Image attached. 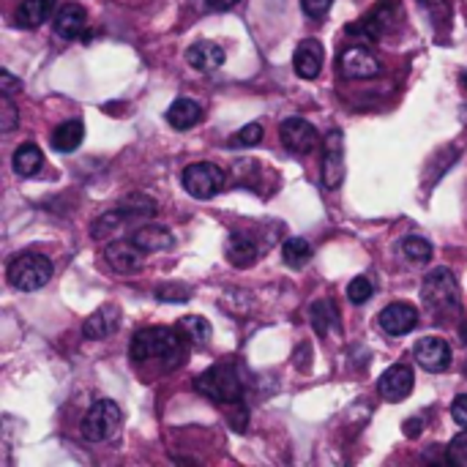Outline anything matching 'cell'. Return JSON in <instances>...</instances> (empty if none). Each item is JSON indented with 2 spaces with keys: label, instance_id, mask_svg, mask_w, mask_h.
<instances>
[{
  "label": "cell",
  "instance_id": "cell-1",
  "mask_svg": "<svg viewBox=\"0 0 467 467\" xmlns=\"http://www.w3.org/2000/svg\"><path fill=\"white\" fill-rule=\"evenodd\" d=\"M129 356L137 364L145 361H159L164 369H175L189 358V342L183 339V334L178 328H142L134 334L131 345H129Z\"/></svg>",
  "mask_w": 467,
  "mask_h": 467
},
{
  "label": "cell",
  "instance_id": "cell-2",
  "mask_svg": "<svg viewBox=\"0 0 467 467\" xmlns=\"http://www.w3.org/2000/svg\"><path fill=\"white\" fill-rule=\"evenodd\" d=\"M194 389L197 394L219 405H235L244 400V383L233 364H213L194 380Z\"/></svg>",
  "mask_w": 467,
  "mask_h": 467
},
{
  "label": "cell",
  "instance_id": "cell-3",
  "mask_svg": "<svg viewBox=\"0 0 467 467\" xmlns=\"http://www.w3.org/2000/svg\"><path fill=\"white\" fill-rule=\"evenodd\" d=\"M421 301H424L427 309H432L438 315H449V312L462 309L460 282H457L454 271H449V268L430 271L424 285H421Z\"/></svg>",
  "mask_w": 467,
  "mask_h": 467
},
{
  "label": "cell",
  "instance_id": "cell-4",
  "mask_svg": "<svg viewBox=\"0 0 467 467\" xmlns=\"http://www.w3.org/2000/svg\"><path fill=\"white\" fill-rule=\"evenodd\" d=\"M52 260L47 254H38V252H25L19 257H14L8 263V285L14 290H22V293H36L41 290L49 279H52Z\"/></svg>",
  "mask_w": 467,
  "mask_h": 467
},
{
  "label": "cell",
  "instance_id": "cell-5",
  "mask_svg": "<svg viewBox=\"0 0 467 467\" xmlns=\"http://www.w3.org/2000/svg\"><path fill=\"white\" fill-rule=\"evenodd\" d=\"M120 421H123L120 408H118L112 400H99V402L88 410V416L82 419V435H85V441H90V443H104V441H109V438L118 435Z\"/></svg>",
  "mask_w": 467,
  "mask_h": 467
},
{
  "label": "cell",
  "instance_id": "cell-6",
  "mask_svg": "<svg viewBox=\"0 0 467 467\" xmlns=\"http://www.w3.org/2000/svg\"><path fill=\"white\" fill-rule=\"evenodd\" d=\"M181 183H183V189H186L189 197H194V200H211L224 186V170L219 164H211V161H197V164H189L183 170Z\"/></svg>",
  "mask_w": 467,
  "mask_h": 467
},
{
  "label": "cell",
  "instance_id": "cell-7",
  "mask_svg": "<svg viewBox=\"0 0 467 467\" xmlns=\"http://www.w3.org/2000/svg\"><path fill=\"white\" fill-rule=\"evenodd\" d=\"M337 66L348 79H372L383 74V63L378 60V55L361 44L345 47L337 57Z\"/></svg>",
  "mask_w": 467,
  "mask_h": 467
},
{
  "label": "cell",
  "instance_id": "cell-8",
  "mask_svg": "<svg viewBox=\"0 0 467 467\" xmlns=\"http://www.w3.org/2000/svg\"><path fill=\"white\" fill-rule=\"evenodd\" d=\"M326 156H323V186L339 189L345 183V134L339 129H331L326 134Z\"/></svg>",
  "mask_w": 467,
  "mask_h": 467
},
{
  "label": "cell",
  "instance_id": "cell-9",
  "mask_svg": "<svg viewBox=\"0 0 467 467\" xmlns=\"http://www.w3.org/2000/svg\"><path fill=\"white\" fill-rule=\"evenodd\" d=\"M279 140L296 156H309L317 148V142H320L317 129L309 120H304V118H287L279 126Z\"/></svg>",
  "mask_w": 467,
  "mask_h": 467
},
{
  "label": "cell",
  "instance_id": "cell-10",
  "mask_svg": "<svg viewBox=\"0 0 467 467\" xmlns=\"http://www.w3.org/2000/svg\"><path fill=\"white\" fill-rule=\"evenodd\" d=\"M413 386H416L413 369H410L408 364H394V367H389V369L380 375V380H378V394H380L386 402H402V400L410 397Z\"/></svg>",
  "mask_w": 467,
  "mask_h": 467
},
{
  "label": "cell",
  "instance_id": "cell-11",
  "mask_svg": "<svg viewBox=\"0 0 467 467\" xmlns=\"http://www.w3.org/2000/svg\"><path fill=\"white\" fill-rule=\"evenodd\" d=\"M413 358L427 372H446L451 367V348L441 337H424L413 348Z\"/></svg>",
  "mask_w": 467,
  "mask_h": 467
},
{
  "label": "cell",
  "instance_id": "cell-12",
  "mask_svg": "<svg viewBox=\"0 0 467 467\" xmlns=\"http://www.w3.org/2000/svg\"><path fill=\"white\" fill-rule=\"evenodd\" d=\"M380 328L389 334V337H405V334H410L416 326H419V312H416V306L413 304H408V301H394V304H389L383 312H380Z\"/></svg>",
  "mask_w": 467,
  "mask_h": 467
},
{
  "label": "cell",
  "instance_id": "cell-13",
  "mask_svg": "<svg viewBox=\"0 0 467 467\" xmlns=\"http://www.w3.org/2000/svg\"><path fill=\"white\" fill-rule=\"evenodd\" d=\"M224 254H227L230 265H235V268H249V265H254V263L260 260L263 249H260V244H257L249 233L235 230V233H230V238H227V244H224Z\"/></svg>",
  "mask_w": 467,
  "mask_h": 467
},
{
  "label": "cell",
  "instance_id": "cell-14",
  "mask_svg": "<svg viewBox=\"0 0 467 467\" xmlns=\"http://www.w3.org/2000/svg\"><path fill=\"white\" fill-rule=\"evenodd\" d=\"M142 254H145V252H142L134 241H115V244H109L107 252H104L109 268H112L115 274H120V276L137 274L140 265H142Z\"/></svg>",
  "mask_w": 467,
  "mask_h": 467
},
{
  "label": "cell",
  "instance_id": "cell-15",
  "mask_svg": "<svg viewBox=\"0 0 467 467\" xmlns=\"http://www.w3.org/2000/svg\"><path fill=\"white\" fill-rule=\"evenodd\" d=\"M293 68L301 79H315L323 68V44L317 38H306L296 47Z\"/></svg>",
  "mask_w": 467,
  "mask_h": 467
},
{
  "label": "cell",
  "instance_id": "cell-16",
  "mask_svg": "<svg viewBox=\"0 0 467 467\" xmlns=\"http://www.w3.org/2000/svg\"><path fill=\"white\" fill-rule=\"evenodd\" d=\"M120 328V309L118 306H99L82 326V334L93 342L112 337Z\"/></svg>",
  "mask_w": 467,
  "mask_h": 467
},
{
  "label": "cell",
  "instance_id": "cell-17",
  "mask_svg": "<svg viewBox=\"0 0 467 467\" xmlns=\"http://www.w3.org/2000/svg\"><path fill=\"white\" fill-rule=\"evenodd\" d=\"M186 60H189V66L197 68V71H216V68L224 66L227 55H224V49H222L219 44H213V41H197V44L189 47Z\"/></svg>",
  "mask_w": 467,
  "mask_h": 467
},
{
  "label": "cell",
  "instance_id": "cell-18",
  "mask_svg": "<svg viewBox=\"0 0 467 467\" xmlns=\"http://www.w3.org/2000/svg\"><path fill=\"white\" fill-rule=\"evenodd\" d=\"M131 241L142 249V252H170L175 246V235L164 227V224H145L137 227Z\"/></svg>",
  "mask_w": 467,
  "mask_h": 467
},
{
  "label": "cell",
  "instance_id": "cell-19",
  "mask_svg": "<svg viewBox=\"0 0 467 467\" xmlns=\"http://www.w3.org/2000/svg\"><path fill=\"white\" fill-rule=\"evenodd\" d=\"M85 8H79L77 3H66L55 11V33L66 41L79 38L85 30Z\"/></svg>",
  "mask_w": 467,
  "mask_h": 467
},
{
  "label": "cell",
  "instance_id": "cell-20",
  "mask_svg": "<svg viewBox=\"0 0 467 467\" xmlns=\"http://www.w3.org/2000/svg\"><path fill=\"white\" fill-rule=\"evenodd\" d=\"M200 118H202V107L194 99H175L170 104V109H167V120L178 131H186V129L197 126Z\"/></svg>",
  "mask_w": 467,
  "mask_h": 467
},
{
  "label": "cell",
  "instance_id": "cell-21",
  "mask_svg": "<svg viewBox=\"0 0 467 467\" xmlns=\"http://www.w3.org/2000/svg\"><path fill=\"white\" fill-rule=\"evenodd\" d=\"M85 140V123L79 118H71L66 123H60L55 131H52V148L57 153H71L82 145Z\"/></svg>",
  "mask_w": 467,
  "mask_h": 467
},
{
  "label": "cell",
  "instance_id": "cell-22",
  "mask_svg": "<svg viewBox=\"0 0 467 467\" xmlns=\"http://www.w3.org/2000/svg\"><path fill=\"white\" fill-rule=\"evenodd\" d=\"M175 328L183 334V339H186L189 345H197V348L208 345L211 337H213V328H211V323H208L202 315H186V317H181V320L175 323Z\"/></svg>",
  "mask_w": 467,
  "mask_h": 467
},
{
  "label": "cell",
  "instance_id": "cell-23",
  "mask_svg": "<svg viewBox=\"0 0 467 467\" xmlns=\"http://www.w3.org/2000/svg\"><path fill=\"white\" fill-rule=\"evenodd\" d=\"M309 323L317 334H337L339 331V312L334 301H315L309 306Z\"/></svg>",
  "mask_w": 467,
  "mask_h": 467
},
{
  "label": "cell",
  "instance_id": "cell-24",
  "mask_svg": "<svg viewBox=\"0 0 467 467\" xmlns=\"http://www.w3.org/2000/svg\"><path fill=\"white\" fill-rule=\"evenodd\" d=\"M55 3L57 0H22V5L16 11V22L22 27H38V25H44L52 16Z\"/></svg>",
  "mask_w": 467,
  "mask_h": 467
},
{
  "label": "cell",
  "instance_id": "cell-25",
  "mask_svg": "<svg viewBox=\"0 0 467 467\" xmlns=\"http://www.w3.org/2000/svg\"><path fill=\"white\" fill-rule=\"evenodd\" d=\"M41 164H44V156H41V150H38L33 142L19 145V148L14 150L11 167H14V172H16L19 178H30V175H36V172L41 170Z\"/></svg>",
  "mask_w": 467,
  "mask_h": 467
},
{
  "label": "cell",
  "instance_id": "cell-26",
  "mask_svg": "<svg viewBox=\"0 0 467 467\" xmlns=\"http://www.w3.org/2000/svg\"><path fill=\"white\" fill-rule=\"evenodd\" d=\"M126 222H131V219L126 216V211H123V208H112V211L101 213V216L93 222L90 235H93V241H104V238H109L112 233H118Z\"/></svg>",
  "mask_w": 467,
  "mask_h": 467
},
{
  "label": "cell",
  "instance_id": "cell-27",
  "mask_svg": "<svg viewBox=\"0 0 467 467\" xmlns=\"http://www.w3.org/2000/svg\"><path fill=\"white\" fill-rule=\"evenodd\" d=\"M402 254H405V260H410V263H416V265H424V263H430L432 260V254H435V249H432V244L427 241V238H421V235H408L405 241H402Z\"/></svg>",
  "mask_w": 467,
  "mask_h": 467
},
{
  "label": "cell",
  "instance_id": "cell-28",
  "mask_svg": "<svg viewBox=\"0 0 467 467\" xmlns=\"http://www.w3.org/2000/svg\"><path fill=\"white\" fill-rule=\"evenodd\" d=\"M282 257L290 268H304L312 260V246L306 238H287L282 246Z\"/></svg>",
  "mask_w": 467,
  "mask_h": 467
},
{
  "label": "cell",
  "instance_id": "cell-29",
  "mask_svg": "<svg viewBox=\"0 0 467 467\" xmlns=\"http://www.w3.org/2000/svg\"><path fill=\"white\" fill-rule=\"evenodd\" d=\"M118 208H123L129 219H148V216H156V200L148 197V194L123 197V200L118 202Z\"/></svg>",
  "mask_w": 467,
  "mask_h": 467
},
{
  "label": "cell",
  "instance_id": "cell-30",
  "mask_svg": "<svg viewBox=\"0 0 467 467\" xmlns=\"http://www.w3.org/2000/svg\"><path fill=\"white\" fill-rule=\"evenodd\" d=\"M263 123H246L241 131L230 137V148H254L263 140Z\"/></svg>",
  "mask_w": 467,
  "mask_h": 467
},
{
  "label": "cell",
  "instance_id": "cell-31",
  "mask_svg": "<svg viewBox=\"0 0 467 467\" xmlns=\"http://www.w3.org/2000/svg\"><path fill=\"white\" fill-rule=\"evenodd\" d=\"M375 296V285H372V279L369 276H356L350 285H348V298H350V304H367L369 298Z\"/></svg>",
  "mask_w": 467,
  "mask_h": 467
},
{
  "label": "cell",
  "instance_id": "cell-32",
  "mask_svg": "<svg viewBox=\"0 0 467 467\" xmlns=\"http://www.w3.org/2000/svg\"><path fill=\"white\" fill-rule=\"evenodd\" d=\"M446 462L454 467H467V430H462V435H457L449 449H446Z\"/></svg>",
  "mask_w": 467,
  "mask_h": 467
},
{
  "label": "cell",
  "instance_id": "cell-33",
  "mask_svg": "<svg viewBox=\"0 0 467 467\" xmlns=\"http://www.w3.org/2000/svg\"><path fill=\"white\" fill-rule=\"evenodd\" d=\"M19 109L14 107L11 96H0V131H11L16 126Z\"/></svg>",
  "mask_w": 467,
  "mask_h": 467
},
{
  "label": "cell",
  "instance_id": "cell-34",
  "mask_svg": "<svg viewBox=\"0 0 467 467\" xmlns=\"http://www.w3.org/2000/svg\"><path fill=\"white\" fill-rule=\"evenodd\" d=\"M156 298H159V301H189L192 293H189V287H183V285H161V287L156 290Z\"/></svg>",
  "mask_w": 467,
  "mask_h": 467
},
{
  "label": "cell",
  "instance_id": "cell-35",
  "mask_svg": "<svg viewBox=\"0 0 467 467\" xmlns=\"http://www.w3.org/2000/svg\"><path fill=\"white\" fill-rule=\"evenodd\" d=\"M331 5H334V0H301V8H304V14H306L309 19H323V16H328Z\"/></svg>",
  "mask_w": 467,
  "mask_h": 467
},
{
  "label": "cell",
  "instance_id": "cell-36",
  "mask_svg": "<svg viewBox=\"0 0 467 467\" xmlns=\"http://www.w3.org/2000/svg\"><path fill=\"white\" fill-rule=\"evenodd\" d=\"M451 419L460 430H467V394H460L454 402H451Z\"/></svg>",
  "mask_w": 467,
  "mask_h": 467
},
{
  "label": "cell",
  "instance_id": "cell-37",
  "mask_svg": "<svg viewBox=\"0 0 467 467\" xmlns=\"http://www.w3.org/2000/svg\"><path fill=\"white\" fill-rule=\"evenodd\" d=\"M16 90H22V79H16L8 68L0 71V96H14Z\"/></svg>",
  "mask_w": 467,
  "mask_h": 467
},
{
  "label": "cell",
  "instance_id": "cell-38",
  "mask_svg": "<svg viewBox=\"0 0 467 467\" xmlns=\"http://www.w3.org/2000/svg\"><path fill=\"white\" fill-rule=\"evenodd\" d=\"M246 419H249L246 408H241V402H235V413L230 416L233 430H235V432H244V430H246Z\"/></svg>",
  "mask_w": 467,
  "mask_h": 467
},
{
  "label": "cell",
  "instance_id": "cell-39",
  "mask_svg": "<svg viewBox=\"0 0 467 467\" xmlns=\"http://www.w3.org/2000/svg\"><path fill=\"white\" fill-rule=\"evenodd\" d=\"M405 424H408V427H405V435H408V438H419V435H421V419H408Z\"/></svg>",
  "mask_w": 467,
  "mask_h": 467
},
{
  "label": "cell",
  "instance_id": "cell-40",
  "mask_svg": "<svg viewBox=\"0 0 467 467\" xmlns=\"http://www.w3.org/2000/svg\"><path fill=\"white\" fill-rule=\"evenodd\" d=\"M241 0H208V5L211 8H219V11H224V8H233V5H238Z\"/></svg>",
  "mask_w": 467,
  "mask_h": 467
},
{
  "label": "cell",
  "instance_id": "cell-41",
  "mask_svg": "<svg viewBox=\"0 0 467 467\" xmlns=\"http://www.w3.org/2000/svg\"><path fill=\"white\" fill-rule=\"evenodd\" d=\"M460 115H462V118H465V120H467V104H465V107H462V109H460Z\"/></svg>",
  "mask_w": 467,
  "mask_h": 467
},
{
  "label": "cell",
  "instance_id": "cell-42",
  "mask_svg": "<svg viewBox=\"0 0 467 467\" xmlns=\"http://www.w3.org/2000/svg\"><path fill=\"white\" fill-rule=\"evenodd\" d=\"M462 85H465V88H467V71H465V74H462Z\"/></svg>",
  "mask_w": 467,
  "mask_h": 467
}]
</instances>
